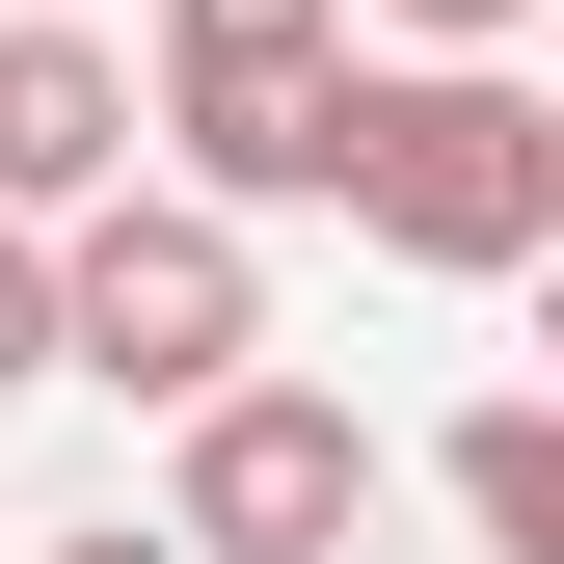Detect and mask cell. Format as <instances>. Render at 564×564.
<instances>
[{
	"label": "cell",
	"instance_id": "cell-10",
	"mask_svg": "<svg viewBox=\"0 0 564 564\" xmlns=\"http://www.w3.org/2000/svg\"><path fill=\"white\" fill-rule=\"evenodd\" d=\"M0 28H82V0H0Z\"/></svg>",
	"mask_w": 564,
	"mask_h": 564
},
{
	"label": "cell",
	"instance_id": "cell-3",
	"mask_svg": "<svg viewBox=\"0 0 564 564\" xmlns=\"http://www.w3.org/2000/svg\"><path fill=\"white\" fill-rule=\"evenodd\" d=\"M242 349H269L242 216H188V188H108V216H54V377H108V403H216Z\"/></svg>",
	"mask_w": 564,
	"mask_h": 564
},
{
	"label": "cell",
	"instance_id": "cell-5",
	"mask_svg": "<svg viewBox=\"0 0 564 564\" xmlns=\"http://www.w3.org/2000/svg\"><path fill=\"white\" fill-rule=\"evenodd\" d=\"M108 188H134V54L108 28H0V216H108Z\"/></svg>",
	"mask_w": 564,
	"mask_h": 564
},
{
	"label": "cell",
	"instance_id": "cell-4",
	"mask_svg": "<svg viewBox=\"0 0 564 564\" xmlns=\"http://www.w3.org/2000/svg\"><path fill=\"white\" fill-rule=\"evenodd\" d=\"M349 511H377V431L323 377H216L188 484H162V564H349Z\"/></svg>",
	"mask_w": 564,
	"mask_h": 564
},
{
	"label": "cell",
	"instance_id": "cell-1",
	"mask_svg": "<svg viewBox=\"0 0 564 564\" xmlns=\"http://www.w3.org/2000/svg\"><path fill=\"white\" fill-rule=\"evenodd\" d=\"M323 216H377L403 269H457V296H511V269L564 242V108L511 82V54H349V188Z\"/></svg>",
	"mask_w": 564,
	"mask_h": 564
},
{
	"label": "cell",
	"instance_id": "cell-6",
	"mask_svg": "<svg viewBox=\"0 0 564 564\" xmlns=\"http://www.w3.org/2000/svg\"><path fill=\"white\" fill-rule=\"evenodd\" d=\"M457 538L484 564H564V403H457Z\"/></svg>",
	"mask_w": 564,
	"mask_h": 564
},
{
	"label": "cell",
	"instance_id": "cell-7",
	"mask_svg": "<svg viewBox=\"0 0 564 564\" xmlns=\"http://www.w3.org/2000/svg\"><path fill=\"white\" fill-rule=\"evenodd\" d=\"M0 377H54V242L0 216Z\"/></svg>",
	"mask_w": 564,
	"mask_h": 564
},
{
	"label": "cell",
	"instance_id": "cell-2",
	"mask_svg": "<svg viewBox=\"0 0 564 564\" xmlns=\"http://www.w3.org/2000/svg\"><path fill=\"white\" fill-rule=\"evenodd\" d=\"M134 134L188 162V216H323L349 188V0H162Z\"/></svg>",
	"mask_w": 564,
	"mask_h": 564
},
{
	"label": "cell",
	"instance_id": "cell-8",
	"mask_svg": "<svg viewBox=\"0 0 564 564\" xmlns=\"http://www.w3.org/2000/svg\"><path fill=\"white\" fill-rule=\"evenodd\" d=\"M377 28H431V54H511V28H538V0H377Z\"/></svg>",
	"mask_w": 564,
	"mask_h": 564
},
{
	"label": "cell",
	"instance_id": "cell-9",
	"mask_svg": "<svg viewBox=\"0 0 564 564\" xmlns=\"http://www.w3.org/2000/svg\"><path fill=\"white\" fill-rule=\"evenodd\" d=\"M54 564H162V538H134V511H108V538H54Z\"/></svg>",
	"mask_w": 564,
	"mask_h": 564
}]
</instances>
